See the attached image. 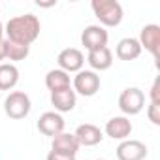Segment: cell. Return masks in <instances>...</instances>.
<instances>
[{
  "instance_id": "cell-1",
  "label": "cell",
  "mask_w": 160,
  "mask_h": 160,
  "mask_svg": "<svg viewBox=\"0 0 160 160\" xmlns=\"http://www.w3.org/2000/svg\"><path fill=\"white\" fill-rule=\"evenodd\" d=\"M42 30L40 19L34 13H25V15H15L6 23V40L23 43V45H30L38 40Z\"/></svg>"
},
{
  "instance_id": "cell-2",
  "label": "cell",
  "mask_w": 160,
  "mask_h": 160,
  "mask_svg": "<svg viewBox=\"0 0 160 160\" xmlns=\"http://www.w3.org/2000/svg\"><path fill=\"white\" fill-rule=\"evenodd\" d=\"M91 8L100 21V27H119L122 21V6L117 0H92Z\"/></svg>"
},
{
  "instance_id": "cell-3",
  "label": "cell",
  "mask_w": 160,
  "mask_h": 160,
  "mask_svg": "<svg viewBox=\"0 0 160 160\" xmlns=\"http://www.w3.org/2000/svg\"><path fill=\"white\" fill-rule=\"evenodd\" d=\"M30 109H32V102L28 94L23 91H13L4 100V111L10 119H15V121L25 119L30 113Z\"/></svg>"
},
{
  "instance_id": "cell-4",
  "label": "cell",
  "mask_w": 160,
  "mask_h": 160,
  "mask_svg": "<svg viewBox=\"0 0 160 160\" xmlns=\"http://www.w3.org/2000/svg\"><path fill=\"white\" fill-rule=\"evenodd\" d=\"M72 89L75 94L91 98L100 91V75L92 70H79L72 81Z\"/></svg>"
},
{
  "instance_id": "cell-5",
  "label": "cell",
  "mask_w": 160,
  "mask_h": 160,
  "mask_svg": "<svg viewBox=\"0 0 160 160\" xmlns=\"http://www.w3.org/2000/svg\"><path fill=\"white\" fill-rule=\"evenodd\" d=\"M145 108V94L141 89L138 87H128L121 92L119 96V109L124 113V117L128 115H138L141 113V109Z\"/></svg>"
},
{
  "instance_id": "cell-6",
  "label": "cell",
  "mask_w": 160,
  "mask_h": 160,
  "mask_svg": "<svg viewBox=\"0 0 160 160\" xmlns=\"http://www.w3.org/2000/svg\"><path fill=\"white\" fill-rule=\"evenodd\" d=\"M108 40H109V34L100 25H89L81 32V43L85 45L87 51H96V49L108 47Z\"/></svg>"
},
{
  "instance_id": "cell-7",
  "label": "cell",
  "mask_w": 160,
  "mask_h": 160,
  "mask_svg": "<svg viewBox=\"0 0 160 160\" xmlns=\"http://www.w3.org/2000/svg\"><path fill=\"white\" fill-rule=\"evenodd\" d=\"M57 62H58V68L66 73L70 72H79V70H83V64H85V55L75 49V47H66L58 53L57 57Z\"/></svg>"
},
{
  "instance_id": "cell-8",
  "label": "cell",
  "mask_w": 160,
  "mask_h": 160,
  "mask_svg": "<svg viewBox=\"0 0 160 160\" xmlns=\"http://www.w3.org/2000/svg\"><path fill=\"white\" fill-rule=\"evenodd\" d=\"M38 130L43 134V136H49V138H55L58 136L60 132H64V119L60 113L57 111H45L40 115L38 119Z\"/></svg>"
},
{
  "instance_id": "cell-9",
  "label": "cell",
  "mask_w": 160,
  "mask_h": 160,
  "mask_svg": "<svg viewBox=\"0 0 160 160\" xmlns=\"http://www.w3.org/2000/svg\"><path fill=\"white\" fill-rule=\"evenodd\" d=\"M134 126H132V121L124 115H117V117H111L108 122H106V136H109L111 139H119V141H124L130 138Z\"/></svg>"
},
{
  "instance_id": "cell-10",
  "label": "cell",
  "mask_w": 160,
  "mask_h": 160,
  "mask_svg": "<svg viewBox=\"0 0 160 160\" xmlns=\"http://www.w3.org/2000/svg\"><path fill=\"white\" fill-rule=\"evenodd\" d=\"M117 158L119 160H145L147 147L139 139H124L117 147Z\"/></svg>"
},
{
  "instance_id": "cell-11",
  "label": "cell",
  "mask_w": 160,
  "mask_h": 160,
  "mask_svg": "<svg viewBox=\"0 0 160 160\" xmlns=\"http://www.w3.org/2000/svg\"><path fill=\"white\" fill-rule=\"evenodd\" d=\"M73 136H75L79 147H81V145H83V147H94V145L102 143V139H104L102 130H100L96 124H91V122L79 124L77 130L73 132Z\"/></svg>"
},
{
  "instance_id": "cell-12",
  "label": "cell",
  "mask_w": 160,
  "mask_h": 160,
  "mask_svg": "<svg viewBox=\"0 0 160 160\" xmlns=\"http://www.w3.org/2000/svg\"><path fill=\"white\" fill-rule=\"evenodd\" d=\"M141 49L145 47L154 58H158V51H160V27L158 25H145L139 32L138 38Z\"/></svg>"
},
{
  "instance_id": "cell-13",
  "label": "cell",
  "mask_w": 160,
  "mask_h": 160,
  "mask_svg": "<svg viewBox=\"0 0 160 160\" xmlns=\"http://www.w3.org/2000/svg\"><path fill=\"white\" fill-rule=\"evenodd\" d=\"M51 151L60 152V154H68V156H75L79 151V143L75 139L73 134L70 132H60L58 136L53 138L51 141Z\"/></svg>"
},
{
  "instance_id": "cell-14",
  "label": "cell",
  "mask_w": 160,
  "mask_h": 160,
  "mask_svg": "<svg viewBox=\"0 0 160 160\" xmlns=\"http://www.w3.org/2000/svg\"><path fill=\"white\" fill-rule=\"evenodd\" d=\"M77 102V94L73 92V89H62V91H55L51 92V104L55 106L57 113H68L75 108Z\"/></svg>"
},
{
  "instance_id": "cell-15",
  "label": "cell",
  "mask_w": 160,
  "mask_h": 160,
  "mask_svg": "<svg viewBox=\"0 0 160 160\" xmlns=\"http://www.w3.org/2000/svg\"><path fill=\"white\" fill-rule=\"evenodd\" d=\"M87 62H89V66L92 68V72L109 70L111 64H113V53H111L109 47H102V49H96V51H89Z\"/></svg>"
},
{
  "instance_id": "cell-16",
  "label": "cell",
  "mask_w": 160,
  "mask_h": 160,
  "mask_svg": "<svg viewBox=\"0 0 160 160\" xmlns=\"http://www.w3.org/2000/svg\"><path fill=\"white\" fill-rule=\"evenodd\" d=\"M115 55L121 60H136L141 55V45L138 38H122L115 47Z\"/></svg>"
},
{
  "instance_id": "cell-17",
  "label": "cell",
  "mask_w": 160,
  "mask_h": 160,
  "mask_svg": "<svg viewBox=\"0 0 160 160\" xmlns=\"http://www.w3.org/2000/svg\"><path fill=\"white\" fill-rule=\"evenodd\" d=\"M45 87H47L51 92H55V91H62V89H70V87H72L70 73L62 72L60 68L49 70L47 75H45Z\"/></svg>"
},
{
  "instance_id": "cell-18",
  "label": "cell",
  "mask_w": 160,
  "mask_h": 160,
  "mask_svg": "<svg viewBox=\"0 0 160 160\" xmlns=\"http://www.w3.org/2000/svg\"><path fill=\"white\" fill-rule=\"evenodd\" d=\"M19 83V70L12 62L0 64V91H12Z\"/></svg>"
},
{
  "instance_id": "cell-19",
  "label": "cell",
  "mask_w": 160,
  "mask_h": 160,
  "mask_svg": "<svg viewBox=\"0 0 160 160\" xmlns=\"http://www.w3.org/2000/svg\"><path fill=\"white\" fill-rule=\"evenodd\" d=\"M6 40V38H4ZM30 53V45H23V43H17V42H12V40H6V58H10L12 62H19V60H25Z\"/></svg>"
},
{
  "instance_id": "cell-20",
  "label": "cell",
  "mask_w": 160,
  "mask_h": 160,
  "mask_svg": "<svg viewBox=\"0 0 160 160\" xmlns=\"http://www.w3.org/2000/svg\"><path fill=\"white\" fill-rule=\"evenodd\" d=\"M147 117L154 126H160V104H149L147 108Z\"/></svg>"
},
{
  "instance_id": "cell-21",
  "label": "cell",
  "mask_w": 160,
  "mask_h": 160,
  "mask_svg": "<svg viewBox=\"0 0 160 160\" xmlns=\"http://www.w3.org/2000/svg\"><path fill=\"white\" fill-rule=\"evenodd\" d=\"M151 104H160V77H156L151 87Z\"/></svg>"
},
{
  "instance_id": "cell-22",
  "label": "cell",
  "mask_w": 160,
  "mask_h": 160,
  "mask_svg": "<svg viewBox=\"0 0 160 160\" xmlns=\"http://www.w3.org/2000/svg\"><path fill=\"white\" fill-rule=\"evenodd\" d=\"M47 160H75V156H68V154H60V152L49 151V154H47Z\"/></svg>"
},
{
  "instance_id": "cell-23",
  "label": "cell",
  "mask_w": 160,
  "mask_h": 160,
  "mask_svg": "<svg viewBox=\"0 0 160 160\" xmlns=\"http://www.w3.org/2000/svg\"><path fill=\"white\" fill-rule=\"evenodd\" d=\"M6 58V40H0V60Z\"/></svg>"
},
{
  "instance_id": "cell-24",
  "label": "cell",
  "mask_w": 160,
  "mask_h": 160,
  "mask_svg": "<svg viewBox=\"0 0 160 160\" xmlns=\"http://www.w3.org/2000/svg\"><path fill=\"white\" fill-rule=\"evenodd\" d=\"M36 6H40V8H51V6H57V0H51V2H36Z\"/></svg>"
},
{
  "instance_id": "cell-25",
  "label": "cell",
  "mask_w": 160,
  "mask_h": 160,
  "mask_svg": "<svg viewBox=\"0 0 160 160\" xmlns=\"http://www.w3.org/2000/svg\"><path fill=\"white\" fill-rule=\"evenodd\" d=\"M0 40H4V27H2V23H0Z\"/></svg>"
},
{
  "instance_id": "cell-26",
  "label": "cell",
  "mask_w": 160,
  "mask_h": 160,
  "mask_svg": "<svg viewBox=\"0 0 160 160\" xmlns=\"http://www.w3.org/2000/svg\"><path fill=\"white\" fill-rule=\"evenodd\" d=\"M96 160H106V158H96Z\"/></svg>"
},
{
  "instance_id": "cell-27",
  "label": "cell",
  "mask_w": 160,
  "mask_h": 160,
  "mask_svg": "<svg viewBox=\"0 0 160 160\" xmlns=\"http://www.w3.org/2000/svg\"><path fill=\"white\" fill-rule=\"evenodd\" d=\"M0 10H2V8H0Z\"/></svg>"
}]
</instances>
